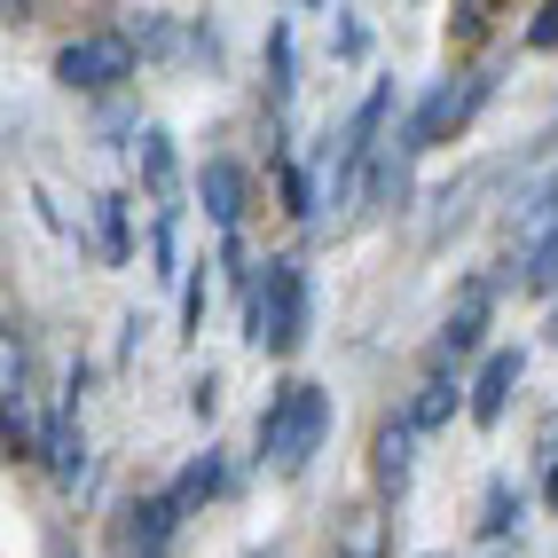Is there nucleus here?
Wrapping results in <instances>:
<instances>
[{
  "instance_id": "nucleus-6",
  "label": "nucleus",
  "mask_w": 558,
  "mask_h": 558,
  "mask_svg": "<svg viewBox=\"0 0 558 558\" xmlns=\"http://www.w3.org/2000/svg\"><path fill=\"white\" fill-rule=\"evenodd\" d=\"M173 535H181V504H173L166 488H158V496H134V504L119 511V558H166Z\"/></svg>"
},
{
  "instance_id": "nucleus-31",
  "label": "nucleus",
  "mask_w": 558,
  "mask_h": 558,
  "mask_svg": "<svg viewBox=\"0 0 558 558\" xmlns=\"http://www.w3.org/2000/svg\"><path fill=\"white\" fill-rule=\"evenodd\" d=\"M543 142H558V119H550V134H543Z\"/></svg>"
},
{
  "instance_id": "nucleus-20",
  "label": "nucleus",
  "mask_w": 558,
  "mask_h": 558,
  "mask_svg": "<svg viewBox=\"0 0 558 558\" xmlns=\"http://www.w3.org/2000/svg\"><path fill=\"white\" fill-rule=\"evenodd\" d=\"M142 134H150V119H142V102H134V95H110V102H95V142L126 150V142H142Z\"/></svg>"
},
{
  "instance_id": "nucleus-12",
  "label": "nucleus",
  "mask_w": 558,
  "mask_h": 558,
  "mask_svg": "<svg viewBox=\"0 0 558 558\" xmlns=\"http://www.w3.org/2000/svg\"><path fill=\"white\" fill-rule=\"evenodd\" d=\"M236 488V464H229V449H197L190 464H181L173 472V504H181V519H190V511H205V504H220V496H229Z\"/></svg>"
},
{
  "instance_id": "nucleus-19",
  "label": "nucleus",
  "mask_w": 558,
  "mask_h": 558,
  "mask_svg": "<svg viewBox=\"0 0 558 558\" xmlns=\"http://www.w3.org/2000/svg\"><path fill=\"white\" fill-rule=\"evenodd\" d=\"M519 511H527L519 480H488V496H480V543H504V535H519Z\"/></svg>"
},
{
  "instance_id": "nucleus-13",
  "label": "nucleus",
  "mask_w": 558,
  "mask_h": 558,
  "mask_svg": "<svg viewBox=\"0 0 558 558\" xmlns=\"http://www.w3.org/2000/svg\"><path fill=\"white\" fill-rule=\"evenodd\" d=\"M134 173H142V190H150L158 213H181V158H173V134L150 119V134L134 142Z\"/></svg>"
},
{
  "instance_id": "nucleus-16",
  "label": "nucleus",
  "mask_w": 558,
  "mask_h": 558,
  "mask_svg": "<svg viewBox=\"0 0 558 558\" xmlns=\"http://www.w3.org/2000/svg\"><path fill=\"white\" fill-rule=\"evenodd\" d=\"M511 229H519V244H535L543 229H558V166H543L527 190L511 197Z\"/></svg>"
},
{
  "instance_id": "nucleus-30",
  "label": "nucleus",
  "mask_w": 558,
  "mask_h": 558,
  "mask_svg": "<svg viewBox=\"0 0 558 558\" xmlns=\"http://www.w3.org/2000/svg\"><path fill=\"white\" fill-rule=\"evenodd\" d=\"M550 347H558V300H550Z\"/></svg>"
},
{
  "instance_id": "nucleus-18",
  "label": "nucleus",
  "mask_w": 558,
  "mask_h": 558,
  "mask_svg": "<svg viewBox=\"0 0 558 558\" xmlns=\"http://www.w3.org/2000/svg\"><path fill=\"white\" fill-rule=\"evenodd\" d=\"M291 95H300V63H291V24L276 16L268 24V110H276V119L291 110Z\"/></svg>"
},
{
  "instance_id": "nucleus-17",
  "label": "nucleus",
  "mask_w": 558,
  "mask_h": 558,
  "mask_svg": "<svg viewBox=\"0 0 558 558\" xmlns=\"http://www.w3.org/2000/svg\"><path fill=\"white\" fill-rule=\"evenodd\" d=\"M519 291H535V300H558V229H543L535 244H519Z\"/></svg>"
},
{
  "instance_id": "nucleus-11",
  "label": "nucleus",
  "mask_w": 558,
  "mask_h": 558,
  "mask_svg": "<svg viewBox=\"0 0 558 558\" xmlns=\"http://www.w3.org/2000/svg\"><path fill=\"white\" fill-rule=\"evenodd\" d=\"M496 181H504V166H472L464 181H449V190L433 197V213H425V244H449V236L464 229V220H472V205L496 190Z\"/></svg>"
},
{
  "instance_id": "nucleus-29",
  "label": "nucleus",
  "mask_w": 558,
  "mask_h": 558,
  "mask_svg": "<svg viewBox=\"0 0 558 558\" xmlns=\"http://www.w3.org/2000/svg\"><path fill=\"white\" fill-rule=\"evenodd\" d=\"M543 496H550V504H558V464H550V472H543Z\"/></svg>"
},
{
  "instance_id": "nucleus-10",
  "label": "nucleus",
  "mask_w": 558,
  "mask_h": 558,
  "mask_svg": "<svg viewBox=\"0 0 558 558\" xmlns=\"http://www.w3.org/2000/svg\"><path fill=\"white\" fill-rule=\"evenodd\" d=\"M457 409H472V386H457L449 369H425L417 393L401 401V425L425 440V433H440V425H457Z\"/></svg>"
},
{
  "instance_id": "nucleus-8",
  "label": "nucleus",
  "mask_w": 558,
  "mask_h": 558,
  "mask_svg": "<svg viewBox=\"0 0 558 558\" xmlns=\"http://www.w3.org/2000/svg\"><path fill=\"white\" fill-rule=\"evenodd\" d=\"M519 378H527V347H496L488 362H480V378H472V409H464V417L480 433H496L504 409H511V393H519Z\"/></svg>"
},
{
  "instance_id": "nucleus-5",
  "label": "nucleus",
  "mask_w": 558,
  "mask_h": 558,
  "mask_svg": "<svg viewBox=\"0 0 558 558\" xmlns=\"http://www.w3.org/2000/svg\"><path fill=\"white\" fill-rule=\"evenodd\" d=\"M496 300H504V276H472V283L457 291V307L440 315L425 369H449V378H457V362H472V354H480V339H488V315H496Z\"/></svg>"
},
{
  "instance_id": "nucleus-2",
  "label": "nucleus",
  "mask_w": 558,
  "mask_h": 558,
  "mask_svg": "<svg viewBox=\"0 0 558 558\" xmlns=\"http://www.w3.org/2000/svg\"><path fill=\"white\" fill-rule=\"evenodd\" d=\"M330 386L315 378H283L268 393V409H259V464H268L276 480H300L315 457H323V440H330Z\"/></svg>"
},
{
  "instance_id": "nucleus-9",
  "label": "nucleus",
  "mask_w": 558,
  "mask_h": 558,
  "mask_svg": "<svg viewBox=\"0 0 558 558\" xmlns=\"http://www.w3.org/2000/svg\"><path fill=\"white\" fill-rule=\"evenodd\" d=\"M409 472H417V433H409L401 417H386L378 433H369V488H378L386 504H401Z\"/></svg>"
},
{
  "instance_id": "nucleus-25",
  "label": "nucleus",
  "mask_w": 558,
  "mask_h": 558,
  "mask_svg": "<svg viewBox=\"0 0 558 558\" xmlns=\"http://www.w3.org/2000/svg\"><path fill=\"white\" fill-rule=\"evenodd\" d=\"M519 48H535V56H543V48H558V0H543V9H535V24L519 32Z\"/></svg>"
},
{
  "instance_id": "nucleus-26",
  "label": "nucleus",
  "mask_w": 558,
  "mask_h": 558,
  "mask_svg": "<svg viewBox=\"0 0 558 558\" xmlns=\"http://www.w3.org/2000/svg\"><path fill=\"white\" fill-rule=\"evenodd\" d=\"M190 417H197V425H213V417H220V378H213V369L190 386Z\"/></svg>"
},
{
  "instance_id": "nucleus-22",
  "label": "nucleus",
  "mask_w": 558,
  "mask_h": 558,
  "mask_svg": "<svg viewBox=\"0 0 558 558\" xmlns=\"http://www.w3.org/2000/svg\"><path fill=\"white\" fill-rule=\"evenodd\" d=\"M205 307H213V268L197 259L190 283H181V307H173V339H197V330H205Z\"/></svg>"
},
{
  "instance_id": "nucleus-7",
  "label": "nucleus",
  "mask_w": 558,
  "mask_h": 558,
  "mask_svg": "<svg viewBox=\"0 0 558 558\" xmlns=\"http://www.w3.org/2000/svg\"><path fill=\"white\" fill-rule=\"evenodd\" d=\"M197 205L220 236H244V205H252V173L236 158H205L197 166Z\"/></svg>"
},
{
  "instance_id": "nucleus-14",
  "label": "nucleus",
  "mask_w": 558,
  "mask_h": 558,
  "mask_svg": "<svg viewBox=\"0 0 558 558\" xmlns=\"http://www.w3.org/2000/svg\"><path fill=\"white\" fill-rule=\"evenodd\" d=\"M40 464H48L56 488H80V480H87V433H80L71 409H48V425H40Z\"/></svg>"
},
{
  "instance_id": "nucleus-1",
  "label": "nucleus",
  "mask_w": 558,
  "mask_h": 558,
  "mask_svg": "<svg viewBox=\"0 0 558 558\" xmlns=\"http://www.w3.org/2000/svg\"><path fill=\"white\" fill-rule=\"evenodd\" d=\"M307 323H315L307 268L291 252H268V259H259V276H252V291H244V347L268 354V362H283V354L307 347Z\"/></svg>"
},
{
  "instance_id": "nucleus-27",
  "label": "nucleus",
  "mask_w": 558,
  "mask_h": 558,
  "mask_svg": "<svg viewBox=\"0 0 558 558\" xmlns=\"http://www.w3.org/2000/svg\"><path fill=\"white\" fill-rule=\"evenodd\" d=\"M362 48H369V32H362L354 16H339V32H330V56H339V63H354Z\"/></svg>"
},
{
  "instance_id": "nucleus-28",
  "label": "nucleus",
  "mask_w": 558,
  "mask_h": 558,
  "mask_svg": "<svg viewBox=\"0 0 558 558\" xmlns=\"http://www.w3.org/2000/svg\"><path fill=\"white\" fill-rule=\"evenodd\" d=\"M142 330H150V323H142V315H119V362L142 347Z\"/></svg>"
},
{
  "instance_id": "nucleus-3",
  "label": "nucleus",
  "mask_w": 558,
  "mask_h": 558,
  "mask_svg": "<svg viewBox=\"0 0 558 558\" xmlns=\"http://www.w3.org/2000/svg\"><path fill=\"white\" fill-rule=\"evenodd\" d=\"M488 95H496V63H472V71H449V80H433L417 102L401 110V126H393V142L409 158H425V150H440V142H457L480 110H488Z\"/></svg>"
},
{
  "instance_id": "nucleus-21",
  "label": "nucleus",
  "mask_w": 558,
  "mask_h": 558,
  "mask_svg": "<svg viewBox=\"0 0 558 558\" xmlns=\"http://www.w3.org/2000/svg\"><path fill=\"white\" fill-rule=\"evenodd\" d=\"M150 276L173 283V291L190 283V268H181V213H158L150 220Z\"/></svg>"
},
{
  "instance_id": "nucleus-23",
  "label": "nucleus",
  "mask_w": 558,
  "mask_h": 558,
  "mask_svg": "<svg viewBox=\"0 0 558 558\" xmlns=\"http://www.w3.org/2000/svg\"><path fill=\"white\" fill-rule=\"evenodd\" d=\"M339 558H386V519L378 511H354L347 519V550Z\"/></svg>"
},
{
  "instance_id": "nucleus-24",
  "label": "nucleus",
  "mask_w": 558,
  "mask_h": 558,
  "mask_svg": "<svg viewBox=\"0 0 558 558\" xmlns=\"http://www.w3.org/2000/svg\"><path fill=\"white\" fill-rule=\"evenodd\" d=\"M283 213L291 220H315V173L307 166H283Z\"/></svg>"
},
{
  "instance_id": "nucleus-4",
  "label": "nucleus",
  "mask_w": 558,
  "mask_h": 558,
  "mask_svg": "<svg viewBox=\"0 0 558 558\" xmlns=\"http://www.w3.org/2000/svg\"><path fill=\"white\" fill-rule=\"evenodd\" d=\"M126 80H134V40L119 24H110V32H80V40L56 48V87H71V95L110 102V95H126Z\"/></svg>"
},
{
  "instance_id": "nucleus-15",
  "label": "nucleus",
  "mask_w": 558,
  "mask_h": 558,
  "mask_svg": "<svg viewBox=\"0 0 558 558\" xmlns=\"http://www.w3.org/2000/svg\"><path fill=\"white\" fill-rule=\"evenodd\" d=\"M87 213H95V252L110 259V268H126L134 259V205H126V190H95Z\"/></svg>"
}]
</instances>
